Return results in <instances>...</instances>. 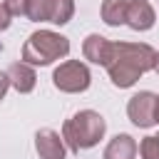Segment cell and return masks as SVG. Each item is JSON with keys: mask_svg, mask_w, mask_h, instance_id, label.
Returning <instances> with one entry per match:
<instances>
[{"mask_svg": "<svg viewBox=\"0 0 159 159\" xmlns=\"http://www.w3.org/2000/svg\"><path fill=\"white\" fill-rule=\"evenodd\" d=\"M2 5L12 17H25L27 15V0H2Z\"/></svg>", "mask_w": 159, "mask_h": 159, "instance_id": "cell-15", "label": "cell"}, {"mask_svg": "<svg viewBox=\"0 0 159 159\" xmlns=\"http://www.w3.org/2000/svg\"><path fill=\"white\" fill-rule=\"evenodd\" d=\"M52 0H27V20L32 22H50Z\"/></svg>", "mask_w": 159, "mask_h": 159, "instance_id": "cell-13", "label": "cell"}, {"mask_svg": "<svg viewBox=\"0 0 159 159\" xmlns=\"http://www.w3.org/2000/svg\"><path fill=\"white\" fill-rule=\"evenodd\" d=\"M157 50L147 42H114L112 45V60L104 67L112 84L119 89H129L137 84V80L154 70Z\"/></svg>", "mask_w": 159, "mask_h": 159, "instance_id": "cell-1", "label": "cell"}, {"mask_svg": "<svg viewBox=\"0 0 159 159\" xmlns=\"http://www.w3.org/2000/svg\"><path fill=\"white\" fill-rule=\"evenodd\" d=\"M154 124H159V97H157V104H154Z\"/></svg>", "mask_w": 159, "mask_h": 159, "instance_id": "cell-18", "label": "cell"}, {"mask_svg": "<svg viewBox=\"0 0 159 159\" xmlns=\"http://www.w3.org/2000/svg\"><path fill=\"white\" fill-rule=\"evenodd\" d=\"M157 22V12L149 5V0H129L127 2V20L124 25H129L134 32H147L152 30Z\"/></svg>", "mask_w": 159, "mask_h": 159, "instance_id": "cell-7", "label": "cell"}, {"mask_svg": "<svg viewBox=\"0 0 159 159\" xmlns=\"http://www.w3.org/2000/svg\"><path fill=\"white\" fill-rule=\"evenodd\" d=\"M10 22H12V15L5 10V5L0 2V32H5L7 27H10Z\"/></svg>", "mask_w": 159, "mask_h": 159, "instance_id": "cell-16", "label": "cell"}, {"mask_svg": "<svg viewBox=\"0 0 159 159\" xmlns=\"http://www.w3.org/2000/svg\"><path fill=\"white\" fill-rule=\"evenodd\" d=\"M75 15V0H52V12H50V22L52 25H67Z\"/></svg>", "mask_w": 159, "mask_h": 159, "instance_id": "cell-12", "label": "cell"}, {"mask_svg": "<svg viewBox=\"0 0 159 159\" xmlns=\"http://www.w3.org/2000/svg\"><path fill=\"white\" fill-rule=\"evenodd\" d=\"M52 84H55V89H60L65 94H80V92L89 89L92 72L82 60H65V62H60L55 67Z\"/></svg>", "mask_w": 159, "mask_h": 159, "instance_id": "cell-4", "label": "cell"}, {"mask_svg": "<svg viewBox=\"0 0 159 159\" xmlns=\"http://www.w3.org/2000/svg\"><path fill=\"white\" fill-rule=\"evenodd\" d=\"M137 152H139L142 159H159V137L147 134V137L137 144Z\"/></svg>", "mask_w": 159, "mask_h": 159, "instance_id": "cell-14", "label": "cell"}, {"mask_svg": "<svg viewBox=\"0 0 159 159\" xmlns=\"http://www.w3.org/2000/svg\"><path fill=\"white\" fill-rule=\"evenodd\" d=\"M154 104H157V94L149 89H142L137 94L129 97L127 102V117L134 127L139 129H149L154 127Z\"/></svg>", "mask_w": 159, "mask_h": 159, "instance_id": "cell-5", "label": "cell"}, {"mask_svg": "<svg viewBox=\"0 0 159 159\" xmlns=\"http://www.w3.org/2000/svg\"><path fill=\"white\" fill-rule=\"evenodd\" d=\"M127 2L129 0H102V7H99L102 22L109 25V27L124 25V20H127Z\"/></svg>", "mask_w": 159, "mask_h": 159, "instance_id": "cell-11", "label": "cell"}, {"mask_svg": "<svg viewBox=\"0 0 159 159\" xmlns=\"http://www.w3.org/2000/svg\"><path fill=\"white\" fill-rule=\"evenodd\" d=\"M154 72L159 75V52H157V57H154Z\"/></svg>", "mask_w": 159, "mask_h": 159, "instance_id": "cell-19", "label": "cell"}, {"mask_svg": "<svg viewBox=\"0 0 159 159\" xmlns=\"http://www.w3.org/2000/svg\"><path fill=\"white\" fill-rule=\"evenodd\" d=\"M70 55V40L55 30H35L22 45V62L32 67H47Z\"/></svg>", "mask_w": 159, "mask_h": 159, "instance_id": "cell-3", "label": "cell"}, {"mask_svg": "<svg viewBox=\"0 0 159 159\" xmlns=\"http://www.w3.org/2000/svg\"><path fill=\"white\" fill-rule=\"evenodd\" d=\"M7 89H10V80H7V72H2V70H0V102L5 99Z\"/></svg>", "mask_w": 159, "mask_h": 159, "instance_id": "cell-17", "label": "cell"}, {"mask_svg": "<svg viewBox=\"0 0 159 159\" xmlns=\"http://www.w3.org/2000/svg\"><path fill=\"white\" fill-rule=\"evenodd\" d=\"M35 152L40 159H65L67 144L60 132L45 127V129H37V134H35Z\"/></svg>", "mask_w": 159, "mask_h": 159, "instance_id": "cell-6", "label": "cell"}, {"mask_svg": "<svg viewBox=\"0 0 159 159\" xmlns=\"http://www.w3.org/2000/svg\"><path fill=\"white\" fill-rule=\"evenodd\" d=\"M7 80H10V87L15 89V92H20V94H30L32 89H35V84H37V72H35V67L32 65H27V62H12L7 70Z\"/></svg>", "mask_w": 159, "mask_h": 159, "instance_id": "cell-9", "label": "cell"}, {"mask_svg": "<svg viewBox=\"0 0 159 159\" xmlns=\"http://www.w3.org/2000/svg\"><path fill=\"white\" fill-rule=\"evenodd\" d=\"M104 132H107V119L94 109H80L62 124V139L67 144V152L72 154L97 147Z\"/></svg>", "mask_w": 159, "mask_h": 159, "instance_id": "cell-2", "label": "cell"}, {"mask_svg": "<svg viewBox=\"0 0 159 159\" xmlns=\"http://www.w3.org/2000/svg\"><path fill=\"white\" fill-rule=\"evenodd\" d=\"M137 157V139L132 134H114L104 147V159H134Z\"/></svg>", "mask_w": 159, "mask_h": 159, "instance_id": "cell-10", "label": "cell"}, {"mask_svg": "<svg viewBox=\"0 0 159 159\" xmlns=\"http://www.w3.org/2000/svg\"><path fill=\"white\" fill-rule=\"evenodd\" d=\"M157 137H159V134H157Z\"/></svg>", "mask_w": 159, "mask_h": 159, "instance_id": "cell-20", "label": "cell"}, {"mask_svg": "<svg viewBox=\"0 0 159 159\" xmlns=\"http://www.w3.org/2000/svg\"><path fill=\"white\" fill-rule=\"evenodd\" d=\"M112 45H114V42L107 40L104 35L92 32V35H87L84 42H82V55H84L87 62L99 65V67H107L109 60H112Z\"/></svg>", "mask_w": 159, "mask_h": 159, "instance_id": "cell-8", "label": "cell"}]
</instances>
